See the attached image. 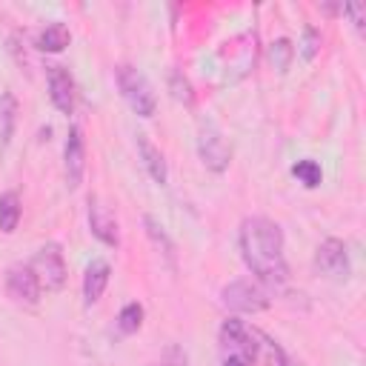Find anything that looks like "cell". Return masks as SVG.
I'll return each instance as SVG.
<instances>
[{
    "instance_id": "6da1fadb",
    "label": "cell",
    "mask_w": 366,
    "mask_h": 366,
    "mask_svg": "<svg viewBox=\"0 0 366 366\" xmlns=\"http://www.w3.org/2000/svg\"><path fill=\"white\" fill-rule=\"evenodd\" d=\"M237 246L246 269L257 277V283H266L274 289L286 283L289 266L283 254V229L274 220L263 214L246 217L237 232Z\"/></svg>"
},
{
    "instance_id": "7a4b0ae2",
    "label": "cell",
    "mask_w": 366,
    "mask_h": 366,
    "mask_svg": "<svg viewBox=\"0 0 366 366\" xmlns=\"http://www.w3.org/2000/svg\"><path fill=\"white\" fill-rule=\"evenodd\" d=\"M220 355L223 360H237L243 366H252L260 355V343H257V332L249 329L237 315L226 317L223 326H220Z\"/></svg>"
},
{
    "instance_id": "3957f363",
    "label": "cell",
    "mask_w": 366,
    "mask_h": 366,
    "mask_svg": "<svg viewBox=\"0 0 366 366\" xmlns=\"http://www.w3.org/2000/svg\"><path fill=\"white\" fill-rule=\"evenodd\" d=\"M117 89L137 117H152L157 112V94H154L149 77L137 66H132V63L117 66Z\"/></svg>"
},
{
    "instance_id": "277c9868",
    "label": "cell",
    "mask_w": 366,
    "mask_h": 366,
    "mask_svg": "<svg viewBox=\"0 0 366 366\" xmlns=\"http://www.w3.org/2000/svg\"><path fill=\"white\" fill-rule=\"evenodd\" d=\"M220 303L234 315H257V312L269 309L272 297L263 289V283H257L252 277H237L220 289Z\"/></svg>"
},
{
    "instance_id": "5b68a950",
    "label": "cell",
    "mask_w": 366,
    "mask_h": 366,
    "mask_svg": "<svg viewBox=\"0 0 366 366\" xmlns=\"http://www.w3.org/2000/svg\"><path fill=\"white\" fill-rule=\"evenodd\" d=\"M197 154L203 160V166L209 172H226L229 163H232V146L229 140L223 137V132L212 123V120H200V129H197Z\"/></svg>"
},
{
    "instance_id": "8992f818",
    "label": "cell",
    "mask_w": 366,
    "mask_h": 366,
    "mask_svg": "<svg viewBox=\"0 0 366 366\" xmlns=\"http://www.w3.org/2000/svg\"><path fill=\"white\" fill-rule=\"evenodd\" d=\"M29 266L34 269L40 286L49 289V292H60L66 286V280H69V269H66V260H63V252H60L57 243L40 246Z\"/></svg>"
},
{
    "instance_id": "52a82bcc",
    "label": "cell",
    "mask_w": 366,
    "mask_h": 366,
    "mask_svg": "<svg viewBox=\"0 0 366 366\" xmlns=\"http://www.w3.org/2000/svg\"><path fill=\"white\" fill-rule=\"evenodd\" d=\"M6 292L20 306H37L43 286H40V280L29 263H11L6 269Z\"/></svg>"
},
{
    "instance_id": "ba28073f",
    "label": "cell",
    "mask_w": 366,
    "mask_h": 366,
    "mask_svg": "<svg viewBox=\"0 0 366 366\" xmlns=\"http://www.w3.org/2000/svg\"><path fill=\"white\" fill-rule=\"evenodd\" d=\"M315 266L320 274L332 277V280H346L349 272H352V263H349V252H346V243L337 240V237H326L317 252H315Z\"/></svg>"
},
{
    "instance_id": "9c48e42d",
    "label": "cell",
    "mask_w": 366,
    "mask_h": 366,
    "mask_svg": "<svg viewBox=\"0 0 366 366\" xmlns=\"http://www.w3.org/2000/svg\"><path fill=\"white\" fill-rule=\"evenodd\" d=\"M63 174L69 189H77L86 174V140L77 126H69V134L63 143Z\"/></svg>"
},
{
    "instance_id": "30bf717a",
    "label": "cell",
    "mask_w": 366,
    "mask_h": 366,
    "mask_svg": "<svg viewBox=\"0 0 366 366\" xmlns=\"http://www.w3.org/2000/svg\"><path fill=\"white\" fill-rule=\"evenodd\" d=\"M89 232L106 246H117L120 243V223H117L112 206L103 203L97 194L89 197Z\"/></svg>"
},
{
    "instance_id": "8fae6325",
    "label": "cell",
    "mask_w": 366,
    "mask_h": 366,
    "mask_svg": "<svg viewBox=\"0 0 366 366\" xmlns=\"http://www.w3.org/2000/svg\"><path fill=\"white\" fill-rule=\"evenodd\" d=\"M46 80H49V97L54 103V109L60 114H71L74 103H77V89H74V77L66 66H49L46 69Z\"/></svg>"
},
{
    "instance_id": "7c38bea8",
    "label": "cell",
    "mask_w": 366,
    "mask_h": 366,
    "mask_svg": "<svg viewBox=\"0 0 366 366\" xmlns=\"http://www.w3.org/2000/svg\"><path fill=\"white\" fill-rule=\"evenodd\" d=\"M109 277H112V266L106 260H92L86 266V274H83V300L86 306L97 303L109 286Z\"/></svg>"
},
{
    "instance_id": "4fadbf2b",
    "label": "cell",
    "mask_w": 366,
    "mask_h": 366,
    "mask_svg": "<svg viewBox=\"0 0 366 366\" xmlns=\"http://www.w3.org/2000/svg\"><path fill=\"white\" fill-rule=\"evenodd\" d=\"M137 152H140V160H143L149 177H152L154 183L166 186V180H169V166H166L163 152L149 140V134H137Z\"/></svg>"
},
{
    "instance_id": "5bb4252c",
    "label": "cell",
    "mask_w": 366,
    "mask_h": 366,
    "mask_svg": "<svg viewBox=\"0 0 366 366\" xmlns=\"http://www.w3.org/2000/svg\"><path fill=\"white\" fill-rule=\"evenodd\" d=\"M69 40H71V34H69V29L63 23H49L37 34V49L49 51V54H57V51H63L69 46Z\"/></svg>"
},
{
    "instance_id": "9a60e30c",
    "label": "cell",
    "mask_w": 366,
    "mask_h": 366,
    "mask_svg": "<svg viewBox=\"0 0 366 366\" xmlns=\"http://www.w3.org/2000/svg\"><path fill=\"white\" fill-rule=\"evenodd\" d=\"M23 206H20V194L17 192H3L0 194V232L11 234L20 223Z\"/></svg>"
},
{
    "instance_id": "2e32d148",
    "label": "cell",
    "mask_w": 366,
    "mask_h": 366,
    "mask_svg": "<svg viewBox=\"0 0 366 366\" xmlns=\"http://www.w3.org/2000/svg\"><path fill=\"white\" fill-rule=\"evenodd\" d=\"M14 123H17V100L11 92H3L0 94V140H3V146L11 140Z\"/></svg>"
},
{
    "instance_id": "e0dca14e",
    "label": "cell",
    "mask_w": 366,
    "mask_h": 366,
    "mask_svg": "<svg viewBox=\"0 0 366 366\" xmlns=\"http://www.w3.org/2000/svg\"><path fill=\"white\" fill-rule=\"evenodd\" d=\"M143 317H146L143 306H140L137 300H129V303L117 312V332H120V335H134V332L143 326Z\"/></svg>"
},
{
    "instance_id": "ac0fdd59",
    "label": "cell",
    "mask_w": 366,
    "mask_h": 366,
    "mask_svg": "<svg viewBox=\"0 0 366 366\" xmlns=\"http://www.w3.org/2000/svg\"><path fill=\"white\" fill-rule=\"evenodd\" d=\"M292 174H295L297 183H303L306 189H317V186L323 183V169H320V163L312 160V157L297 160V163L292 166Z\"/></svg>"
},
{
    "instance_id": "d6986e66",
    "label": "cell",
    "mask_w": 366,
    "mask_h": 366,
    "mask_svg": "<svg viewBox=\"0 0 366 366\" xmlns=\"http://www.w3.org/2000/svg\"><path fill=\"white\" fill-rule=\"evenodd\" d=\"M292 57H295V46H292L289 37L272 40V46H269V63H272L277 71H286V69L292 66Z\"/></svg>"
},
{
    "instance_id": "ffe728a7",
    "label": "cell",
    "mask_w": 366,
    "mask_h": 366,
    "mask_svg": "<svg viewBox=\"0 0 366 366\" xmlns=\"http://www.w3.org/2000/svg\"><path fill=\"white\" fill-rule=\"evenodd\" d=\"M169 89H172L174 100L186 103V106H192V103H194V92H192V83H189V80H186L180 71H172V74H169Z\"/></svg>"
},
{
    "instance_id": "44dd1931",
    "label": "cell",
    "mask_w": 366,
    "mask_h": 366,
    "mask_svg": "<svg viewBox=\"0 0 366 366\" xmlns=\"http://www.w3.org/2000/svg\"><path fill=\"white\" fill-rule=\"evenodd\" d=\"M317 49H320V34H317L312 26H306V29H303V40L297 43V51H300L303 60H315Z\"/></svg>"
},
{
    "instance_id": "7402d4cb",
    "label": "cell",
    "mask_w": 366,
    "mask_h": 366,
    "mask_svg": "<svg viewBox=\"0 0 366 366\" xmlns=\"http://www.w3.org/2000/svg\"><path fill=\"white\" fill-rule=\"evenodd\" d=\"M343 11L352 17L355 29H357V31H363V23H366V6H363V3H346V6H343Z\"/></svg>"
},
{
    "instance_id": "603a6c76",
    "label": "cell",
    "mask_w": 366,
    "mask_h": 366,
    "mask_svg": "<svg viewBox=\"0 0 366 366\" xmlns=\"http://www.w3.org/2000/svg\"><path fill=\"white\" fill-rule=\"evenodd\" d=\"M166 366H189V357L180 346H169L166 349Z\"/></svg>"
},
{
    "instance_id": "cb8c5ba5",
    "label": "cell",
    "mask_w": 366,
    "mask_h": 366,
    "mask_svg": "<svg viewBox=\"0 0 366 366\" xmlns=\"http://www.w3.org/2000/svg\"><path fill=\"white\" fill-rule=\"evenodd\" d=\"M223 366H243V363H237V360H223Z\"/></svg>"
}]
</instances>
